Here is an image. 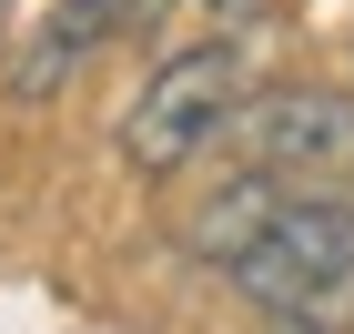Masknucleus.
Returning a JSON list of instances; mask_svg holds the SVG:
<instances>
[{
	"instance_id": "obj_1",
	"label": "nucleus",
	"mask_w": 354,
	"mask_h": 334,
	"mask_svg": "<svg viewBox=\"0 0 354 334\" xmlns=\"http://www.w3.org/2000/svg\"><path fill=\"white\" fill-rule=\"evenodd\" d=\"M233 102H243V41L213 30V41H192V51H172V61L142 71V91L122 102V132L111 142H122V163L142 183H172L203 142L233 132Z\"/></svg>"
},
{
	"instance_id": "obj_2",
	"label": "nucleus",
	"mask_w": 354,
	"mask_h": 334,
	"mask_svg": "<svg viewBox=\"0 0 354 334\" xmlns=\"http://www.w3.org/2000/svg\"><path fill=\"white\" fill-rule=\"evenodd\" d=\"M223 284H233L253 314L354 294V193H283V213L223 263Z\"/></svg>"
},
{
	"instance_id": "obj_3",
	"label": "nucleus",
	"mask_w": 354,
	"mask_h": 334,
	"mask_svg": "<svg viewBox=\"0 0 354 334\" xmlns=\"http://www.w3.org/2000/svg\"><path fill=\"white\" fill-rule=\"evenodd\" d=\"M233 142H243V163L283 172V183H334V172H354V91L263 82L233 102Z\"/></svg>"
},
{
	"instance_id": "obj_4",
	"label": "nucleus",
	"mask_w": 354,
	"mask_h": 334,
	"mask_svg": "<svg viewBox=\"0 0 354 334\" xmlns=\"http://www.w3.org/2000/svg\"><path fill=\"white\" fill-rule=\"evenodd\" d=\"M283 193H294L283 172L243 163V172H233V183H213V203H203V213L183 223V253H192V263H213V274H223V263H233V253H243V243H253V233H263L273 213H283Z\"/></svg>"
},
{
	"instance_id": "obj_5",
	"label": "nucleus",
	"mask_w": 354,
	"mask_h": 334,
	"mask_svg": "<svg viewBox=\"0 0 354 334\" xmlns=\"http://www.w3.org/2000/svg\"><path fill=\"white\" fill-rule=\"evenodd\" d=\"M263 334H354V324H344V294H324V304H273Z\"/></svg>"
},
{
	"instance_id": "obj_6",
	"label": "nucleus",
	"mask_w": 354,
	"mask_h": 334,
	"mask_svg": "<svg viewBox=\"0 0 354 334\" xmlns=\"http://www.w3.org/2000/svg\"><path fill=\"white\" fill-rule=\"evenodd\" d=\"M0 21H10V0H0Z\"/></svg>"
}]
</instances>
